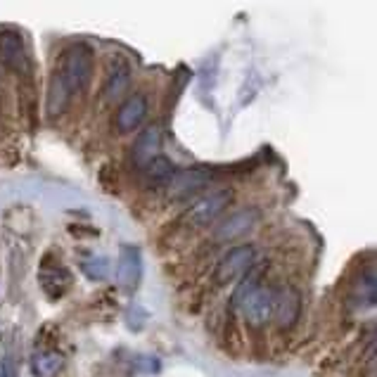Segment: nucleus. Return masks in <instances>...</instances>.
<instances>
[{
    "instance_id": "a211bd4d",
    "label": "nucleus",
    "mask_w": 377,
    "mask_h": 377,
    "mask_svg": "<svg viewBox=\"0 0 377 377\" xmlns=\"http://www.w3.org/2000/svg\"><path fill=\"white\" fill-rule=\"evenodd\" d=\"M0 377H20V373H17L15 361H12L10 356H3V358H0Z\"/></svg>"
},
{
    "instance_id": "39448f33",
    "label": "nucleus",
    "mask_w": 377,
    "mask_h": 377,
    "mask_svg": "<svg viewBox=\"0 0 377 377\" xmlns=\"http://www.w3.org/2000/svg\"><path fill=\"white\" fill-rule=\"evenodd\" d=\"M211 180V171L206 168H183L176 171L166 183V194L171 199H183L187 194L202 190V187Z\"/></svg>"
},
{
    "instance_id": "7ed1b4c3",
    "label": "nucleus",
    "mask_w": 377,
    "mask_h": 377,
    "mask_svg": "<svg viewBox=\"0 0 377 377\" xmlns=\"http://www.w3.org/2000/svg\"><path fill=\"white\" fill-rule=\"evenodd\" d=\"M254 256L256 249L251 244H237V247H232L216 266V273H213L216 285H230L237 278H242L254 266Z\"/></svg>"
},
{
    "instance_id": "6e6552de",
    "label": "nucleus",
    "mask_w": 377,
    "mask_h": 377,
    "mask_svg": "<svg viewBox=\"0 0 377 377\" xmlns=\"http://www.w3.org/2000/svg\"><path fill=\"white\" fill-rule=\"evenodd\" d=\"M147 114V98L143 93H133L131 98H126L121 107L117 110V128L121 133L135 131L143 124V119Z\"/></svg>"
},
{
    "instance_id": "1a4fd4ad",
    "label": "nucleus",
    "mask_w": 377,
    "mask_h": 377,
    "mask_svg": "<svg viewBox=\"0 0 377 377\" xmlns=\"http://www.w3.org/2000/svg\"><path fill=\"white\" fill-rule=\"evenodd\" d=\"M0 62L8 69H15V72H20V69L27 65L22 34H17V31H12V29L0 31Z\"/></svg>"
},
{
    "instance_id": "f257e3e1",
    "label": "nucleus",
    "mask_w": 377,
    "mask_h": 377,
    "mask_svg": "<svg viewBox=\"0 0 377 377\" xmlns=\"http://www.w3.org/2000/svg\"><path fill=\"white\" fill-rule=\"evenodd\" d=\"M58 72L65 79L67 88L72 91V95L84 93L93 79V50L84 46V43L72 46L65 53V58H62V67Z\"/></svg>"
},
{
    "instance_id": "4468645a",
    "label": "nucleus",
    "mask_w": 377,
    "mask_h": 377,
    "mask_svg": "<svg viewBox=\"0 0 377 377\" xmlns=\"http://www.w3.org/2000/svg\"><path fill=\"white\" fill-rule=\"evenodd\" d=\"M62 363H65V356L60 351H41L31 361V370L36 377H53L62 368Z\"/></svg>"
},
{
    "instance_id": "9d476101",
    "label": "nucleus",
    "mask_w": 377,
    "mask_h": 377,
    "mask_svg": "<svg viewBox=\"0 0 377 377\" xmlns=\"http://www.w3.org/2000/svg\"><path fill=\"white\" fill-rule=\"evenodd\" d=\"M159 150H161V131L157 128V126H147V128L135 138V145H133L135 166L143 171L154 157H159Z\"/></svg>"
},
{
    "instance_id": "f03ea898",
    "label": "nucleus",
    "mask_w": 377,
    "mask_h": 377,
    "mask_svg": "<svg viewBox=\"0 0 377 377\" xmlns=\"http://www.w3.org/2000/svg\"><path fill=\"white\" fill-rule=\"evenodd\" d=\"M232 202V190L230 187H221V190H213L209 194H204L202 199H197L190 209L185 211L183 221L187 225H194V228H202V225H209L216 221L221 213L228 209Z\"/></svg>"
},
{
    "instance_id": "ddd939ff",
    "label": "nucleus",
    "mask_w": 377,
    "mask_h": 377,
    "mask_svg": "<svg viewBox=\"0 0 377 377\" xmlns=\"http://www.w3.org/2000/svg\"><path fill=\"white\" fill-rule=\"evenodd\" d=\"M69 100H72V91L67 88L65 79L60 77V72H55L53 79H50V86H48V102H46L48 117L50 119L60 117L69 107Z\"/></svg>"
},
{
    "instance_id": "423d86ee",
    "label": "nucleus",
    "mask_w": 377,
    "mask_h": 377,
    "mask_svg": "<svg viewBox=\"0 0 377 377\" xmlns=\"http://www.w3.org/2000/svg\"><path fill=\"white\" fill-rule=\"evenodd\" d=\"M256 221H259V209L247 206V209H240V211L230 213L228 218H223V221L216 225V230H213V237H216L218 242L237 240V237H242L244 232H249L254 228Z\"/></svg>"
},
{
    "instance_id": "f3484780",
    "label": "nucleus",
    "mask_w": 377,
    "mask_h": 377,
    "mask_svg": "<svg viewBox=\"0 0 377 377\" xmlns=\"http://www.w3.org/2000/svg\"><path fill=\"white\" fill-rule=\"evenodd\" d=\"M81 271H84L91 280H105L107 275H110V261H107L105 256H93V259L84 261Z\"/></svg>"
},
{
    "instance_id": "20e7f679",
    "label": "nucleus",
    "mask_w": 377,
    "mask_h": 377,
    "mask_svg": "<svg viewBox=\"0 0 377 377\" xmlns=\"http://www.w3.org/2000/svg\"><path fill=\"white\" fill-rule=\"evenodd\" d=\"M237 306L242 309L244 318L254 328H263L268 320L273 318V306H275V292L268 290L263 285H256L237 301Z\"/></svg>"
},
{
    "instance_id": "0eeeda50",
    "label": "nucleus",
    "mask_w": 377,
    "mask_h": 377,
    "mask_svg": "<svg viewBox=\"0 0 377 377\" xmlns=\"http://www.w3.org/2000/svg\"><path fill=\"white\" fill-rule=\"evenodd\" d=\"M299 311H301V297L294 287H282L280 292H275L273 316L278 320L280 330H290L297 323Z\"/></svg>"
},
{
    "instance_id": "2eb2a0df",
    "label": "nucleus",
    "mask_w": 377,
    "mask_h": 377,
    "mask_svg": "<svg viewBox=\"0 0 377 377\" xmlns=\"http://www.w3.org/2000/svg\"><path fill=\"white\" fill-rule=\"evenodd\" d=\"M143 173H145L147 183L159 185V183H168V178L176 173V166L166 159V157L159 154V157H154L145 168H143Z\"/></svg>"
},
{
    "instance_id": "dca6fc26",
    "label": "nucleus",
    "mask_w": 377,
    "mask_h": 377,
    "mask_svg": "<svg viewBox=\"0 0 377 377\" xmlns=\"http://www.w3.org/2000/svg\"><path fill=\"white\" fill-rule=\"evenodd\" d=\"M351 299L356 301L358 306H373L377 301V285H375V273L370 271L366 278H361L354 285V294Z\"/></svg>"
},
{
    "instance_id": "9b49d317",
    "label": "nucleus",
    "mask_w": 377,
    "mask_h": 377,
    "mask_svg": "<svg viewBox=\"0 0 377 377\" xmlns=\"http://www.w3.org/2000/svg\"><path fill=\"white\" fill-rule=\"evenodd\" d=\"M140 278V251L131 244H124L117 261V280L121 287H135Z\"/></svg>"
},
{
    "instance_id": "f8f14e48",
    "label": "nucleus",
    "mask_w": 377,
    "mask_h": 377,
    "mask_svg": "<svg viewBox=\"0 0 377 377\" xmlns=\"http://www.w3.org/2000/svg\"><path fill=\"white\" fill-rule=\"evenodd\" d=\"M131 86V67L126 60H114L110 67V74H107V81H105V98L107 100H119L128 91Z\"/></svg>"
}]
</instances>
